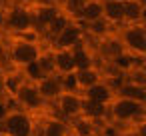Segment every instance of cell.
Segmentation results:
<instances>
[{"mask_svg": "<svg viewBox=\"0 0 146 136\" xmlns=\"http://www.w3.org/2000/svg\"><path fill=\"white\" fill-rule=\"evenodd\" d=\"M4 136H34L36 134V124L30 112L26 110H8L4 120L0 122Z\"/></svg>", "mask_w": 146, "mask_h": 136, "instance_id": "cell-1", "label": "cell"}, {"mask_svg": "<svg viewBox=\"0 0 146 136\" xmlns=\"http://www.w3.org/2000/svg\"><path fill=\"white\" fill-rule=\"evenodd\" d=\"M120 44L124 46L126 54L134 58H144L146 54V24H124L120 26V34H116Z\"/></svg>", "mask_w": 146, "mask_h": 136, "instance_id": "cell-2", "label": "cell"}, {"mask_svg": "<svg viewBox=\"0 0 146 136\" xmlns=\"http://www.w3.org/2000/svg\"><path fill=\"white\" fill-rule=\"evenodd\" d=\"M108 114L114 122H122V124L134 122V124H138V122H144V104L114 96L108 104Z\"/></svg>", "mask_w": 146, "mask_h": 136, "instance_id": "cell-3", "label": "cell"}, {"mask_svg": "<svg viewBox=\"0 0 146 136\" xmlns=\"http://www.w3.org/2000/svg\"><path fill=\"white\" fill-rule=\"evenodd\" d=\"M40 52H42L40 42H26V40L12 38V44L8 46V58H10V64L16 66V70H22L24 66L36 62Z\"/></svg>", "mask_w": 146, "mask_h": 136, "instance_id": "cell-4", "label": "cell"}, {"mask_svg": "<svg viewBox=\"0 0 146 136\" xmlns=\"http://www.w3.org/2000/svg\"><path fill=\"white\" fill-rule=\"evenodd\" d=\"M4 28H8L12 34H20L36 28L32 20V10L20 4H14L12 8L4 10Z\"/></svg>", "mask_w": 146, "mask_h": 136, "instance_id": "cell-5", "label": "cell"}, {"mask_svg": "<svg viewBox=\"0 0 146 136\" xmlns=\"http://www.w3.org/2000/svg\"><path fill=\"white\" fill-rule=\"evenodd\" d=\"M14 102L20 106V110H26V112H30V114H34V112H38L46 102L42 100V96L38 94V88H36V84L34 82H22V86H20V90L16 92V96H14Z\"/></svg>", "mask_w": 146, "mask_h": 136, "instance_id": "cell-6", "label": "cell"}, {"mask_svg": "<svg viewBox=\"0 0 146 136\" xmlns=\"http://www.w3.org/2000/svg\"><path fill=\"white\" fill-rule=\"evenodd\" d=\"M82 40H84V28H82V24H78L76 20H72V22L66 24V28H64L60 34H56V36L52 38V48L70 50V48H74L76 44H80Z\"/></svg>", "mask_w": 146, "mask_h": 136, "instance_id": "cell-7", "label": "cell"}, {"mask_svg": "<svg viewBox=\"0 0 146 136\" xmlns=\"http://www.w3.org/2000/svg\"><path fill=\"white\" fill-rule=\"evenodd\" d=\"M82 94L80 92H60V96L54 100L56 110L62 114V118L72 120L82 114Z\"/></svg>", "mask_w": 146, "mask_h": 136, "instance_id": "cell-8", "label": "cell"}, {"mask_svg": "<svg viewBox=\"0 0 146 136\" xmlns=\"http://www.w3.org/2000/svg\"><path fill=\"white\" fill-rule=\"evenodd\" d=\"M36 88H38V94L42 96L44 102H54L62 92L60 76H44L42 80L36 82Z\"/></svg>", "mask_w": 146, "mask_h": 136, "instance_id": "cell-9", "label": "cell"}, {"mask_svg": "<svg viewBox=\"0 0 146 136\" xmlns=\"http://www.w3.org/2000/svg\"><path fill=\"white\" fill-rule=\"evenodd\" d=\"M80 94H82V98H86V100H90V102L104 104V106H108L110 100L114 98V90H112L104 80L98 82V84H94V86H90V88H86V90L80 92Z\"/></svg>", "mask_w": 146, "mask_h": 136, "instance_id": "cell-10", "label": "cell"}, {"mask_svg": "<svg viewBox=\"0 0 146 136\" xmlns=\"http://www.w3.org/2000/svg\"><path fill=\"white\" fill-rule=\"evenodd\" d=\"M122 2H124V24L146 22L144 20V16H146V2L144 0H122Z\"/></svg>", "mask_w": 146, "mask_h": 136, "instance_id": "cell-11", "label": "cell"}, {"mask_svg": "<svg viewBox=\"0 0 146 136\" xmlns=\"http://www.w3.org/2000/svg\"><path fill=\"white\" fill-rule=\"evenodd\" d=\"M60 12V8L56 6V4H38L36 8H34V12H32V20H34V26H36V30L40 32H44L46 30V26L54 20V16Z\"/></svg>", "mask_w": 146, "mask_h": 136, "instance_id": "cell-12", "label": "cell"}, {"mask_svg": "<svg viewBox=\"0 0 146 136\" xmlns=\"http://www.w3.org/2000/svg\"><path fill=\"white\" fill-rule=\"evenodd\" d=\"M114 96L118 98H126V100H134V102H146V86H140V84H134V82H128V80H122L118 84V88L114 90Z\"/></svg>", "mask_w": 146, "mask_h": 136, "instance_id": "cell-13", "label": "cell"}, {"mask_svg": "<svg viewBox=\"0 0 146 136\" xmlns=\"http://www.w3.org/2000/svg\"><path fill=\"white\" fill-rule=\"evenodd\" d=\"M102 18L112 26L124 24V2L122 0H104L102 2Z\"/></svg>", "mask_w": 146, "mask_h": 136, "instance_id": "cell-14", "label": "cell"}, {"mask_svg": "<svg viewBox=\"0 0 146 136\" xmlns=\"http://www.w3.org/2000/svg\"><path fill=\"white\" fill-rule=\"evenodd\" d=\"M68 134H72V136H98V128H96L94 120L80 114V116L68 120Z\"/></svg>", "mask_w": 146, "mask_h": 136, "instance_id": "cell-15", "label": "cell"}, {"mask_svg": "<svg viewBox=\"0 0 146 136\" xmlns=\"http://www.w3.org/2000/svg\"><path fill=\"white\" fill-rule=\"evenodd\" d=\"M74 76H76V82H78V90L80 92H84L86 88H90V86H94V84H98V82L104 80V74H102L100 68H96V64L90 66V68L74 70Z\"/></svg>", "mask_w": 146, "mask_h": 136, "instance_id": "cell-16", "label": "cell"}, {"mask_svg": "<svg viewBox=\"0 0 146 136\" xmlns=\"http://www.w3.org/2000/svg\"><path fill=\"white\" fill-rule=\"evenodd\" d=\"M98 18H102V0H86L76 16V22L84 26V24L94 22Z\"/></svg>", "mask_w": 146, "mask_h": 136, "instance_id": "cell-17", "label": "cell"}, {"mask_svg": "<svg viewBox=\"0 0 146 136\" xmlns=\"http://www.w3.org/2000/svg\"><path fill=\"white\" fill-rule=\"evenodd\" d=\"M50 50H52V60H54V68L58 76L74 72V60L70 50H64V48H50Z\"/></svg>", "mask_w": 146, "mask_h": 136, "instance_id": "cell-18", "label": "cell"}, {"mask_svg": "<svg viewBox=\"0 0 146 136\" xmlns=\"http://www.w3.org/2000/svg\"><path fill=\"white\" fill-rule=\"evenodd\" d=\"M70 52H72V60H74V70H82V68L94 66V56L88 50V46L84 44V40L80 44H76L74 48H70Z\"/></svg>", "mask_w": 146, "mask_h": 136, "instance_id": "cell-19", "label": "cell"}, {"mask_svg": "<svg viewBox=\"0 0 146 136\" xmlns=\"http://www.w3.org/2000/svg\"><path fill=\"white\" fill-rule=\"evenodd\" d=\"M22 82H24V76H22V72H20V70H16V68H14V70H10V72H6V74L2 76V80H0L4 94H6V96H10V98H14V96H16V92L20 90Z\"/></svg>", "mask_w": 146, "mask_h": 136, "instance_id": "cell-20", "label": "cell"}, {"mask_svg": "<svg viewBox=\"0 0 146 136\" xmlns=\"http://www.w3.org/2000/svg\"><path fill=\"white\" fill-rule=\"evenodd\" d=\"M36 136H68V124L58 118H48L42 122V128L36 130Z\"/></svg>", "mask_w": 146, "mask_h": 136, "instance_id": "cell-21", "label": "cell"}, {"mask_svg": "<svg viewBox=\"0 0 146 136\" xmlns=\"http://www.w3.org/2000/svg\"><path fill=\"white\" fill-rule=\"evenodd\" d=\"M106 114H108V106L98 104V102H90L86 98L82 100V116H86L94 122H100V120L106 118Z\"/></svg>", "mask_w": 146, "mask_h": 136, "instance_id": "cell-22", "label": "cell"}, {"mask_svg": "<svg viewBox=\"0 0 146 136\" xmlns=\"http://www.w3.org/2000/svg\"><path fill=\"white\" fill-rule=\"evenodd\" d=\"M84 28V34H90V36H96V38H106V36H110L112 32V24L108 22V20H104V18H98V20H94V22H88V24H84L82 26Z\"/></svg>", "mask_w": 146, "mask_h": 136, "instance_id": "cell-23", "label": "cell"}, {"mask_svg": "<svg viewBox=\"0 0 146 136\" xmlns=\"http://www.w3.org/2000/svg\"><path fill=\"white\" fill-rule=\"evenodd\" d=\"M68 22H72V18L60 10V12L54 16V20H52V22L46 26V30H44L42 34H46V38H54L56 34H60V32L66 28V24H68Z\"/></svg>", "mask_w": 146, "mask_h": 136, "instance_id": "cell-24", "label": "cell"}, {"mask_svg": "<svg viewBox=\"0 0 146 136\" xmlns=\"http://www.w3.org/2000/svg\"><path fill=\"white\" fill-rule=\"evenodd\" d=\"M36 64H38V68H40L42 76H58V74H56V68H54L52 50H50V48H44V46H42V52H40V56H38Z\"/></svg>", "mask_w": 146, "mask_h": 136, "instance_id": "cell-25", "label": "cell"}, {"mask_svg": "<svg viewBox=\"0 0 146 136\" xmlns=\"http://www.w3.org/2000/svg\"><path fill=\"white\" fill-rule=\"evenodd\" d=\"M60 86H62V92H80V90H78V82H76L74 72L62 74V76H60Z\"/></svg>", "mask_w": 146, "mask_h": 136, "instance_id": "cell-26", "label": "cell"}, {"mask_svg": "<svg viewBox=\"0 0 146 136\" xmlns=\"http://www.w3.org/2000/svg\"><path fill=\"white\" fill-rule=\"evenodd\" d=\"M84 2H86V0H62V8H64L62 12H64V14H68L70 18H72V16L76 18Z\"/></svg>", "mask_w": 146, "mask_h": 136, "instance_id": "cell-27", "label": "cell"}, {"mask_svg": "<svg viewBox=\"0 0 146 136\" xmlns=\"http://www.w3.org/2000/svg\"><path fill=\"white\" fill-rule=\"evenodd\" d=\"M6 112H8V108L2 104V102H0V122H2L4 120V116H6Z\"/></svg>", "mask_w": 146, "mask_h": 136, "instance_id": "cell-28", "label": "cell"}, {"mask_svg": "<svg viewBox=\"0 0 146 136\" xmlns=\"http://www.w3.org/2000/svg\"><path fill=\"white\" fill-rule=\"evenodd\" d=\"M0 28H4V8L0 6Z\"/></svg>", "mask_w": 146, "mask_h": 136, "instance_id": "cell-29", "label": "cell"}, {"mask_svg": "<svg viewBox=\"0 0 146 136\" xmlns=\"http://www.w3.org/2000/svg\"><path fill=\"white\" fill-rule=\"evenodd\" d=\"M134 136H144V134H134Z\"/></svg>", "mask_w": 146, "mask_h": 136, "instance_id": "cell-30", "label": "cell"}, {"mask_svg": "<svg viewBox=\"0 0 146 136\" xmlns=\"http://www.w3.org/2000/svg\"><path fill=\"white\" fill-rule=\"evenodd\" d=\"M0 136H4V134H0Z\"/></svg>", "mask_w": 146, "mask_h": 136, "instance_id": "cell-31", "label": "cell"}, {"mask_svg": "<svg viewBox=\"0 0 146 136\" xmlns=\"http://www.w3.org/2000/svg\"><path fill=\"white\" fill-rule=\"evenodd\" d=\"M102 2H104V0H102Z\"/></svg>", "mask_w": 146, "mask_h": 136, "instance_id": "cell-32", "label": "cell"}]
</instances>
